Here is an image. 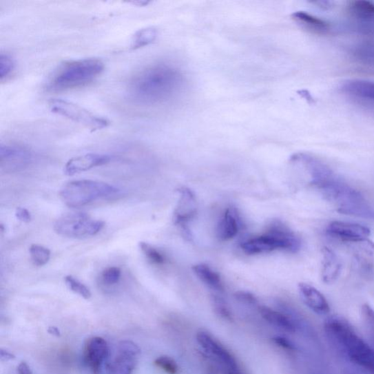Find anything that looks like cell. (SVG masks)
Segmentation results:
<instances>
[{"instance_id": "26", "label": "cell", "mask_w": 374, "mask_h": 374, "mask_svg": "<svg viewBox=\"0 0 374 374\" xmlns=\"http://www.w3.org/2000/svg\"><path fill=\"white\" fill-rule=\"evenodd\" d=\"M158 37V31L153 28H148L138 31L132 39V47L134 50L147 46L152 43Z\"/></svg>"}, {"instance_id": "21", "label": "cell", "mask_w": 374, "mask_h": 374, "mask_svg": "<svg viewBox=\"0 0 374 374\" xmlns=\"http://www.w3.org/2000/svg\"><path fill=\"white\" fill-rule=\"evenodd\" d=\"M322 278L324 283L334 282L342 270V264L339 258L328 247L322 249Z\"/></svg>"}, {"instance_id": "19", "label": "cell", "mask_w": 374, "mask_h": 374, "mask_svg": "<svg viewBox=\"0 0 374 374\" xmlns=\"http://www.w3.org/2000/svg\"><path fill=\"white\" fill-rule=\"evenodd\" d=\"M240 229V217L234 207L228 208L216 228V236L221 240H229L233 238Z\"/></svg>"}, {"instance_id": "32", "label": "cell", "mask_w": 374, "mask_h": 374, "mask_svg": "<svg viewBox=\"0 0 374 374\" xmlns=\"http://www.w3.org/2000/svg\"><path fill=\"white\" fill-rule=\"evenodd\" d=\"M15 63L14 59L9 55L2 54L0 55V79L3 81L9 77L14 71Z\"/></svg>"}, {"instance_id": "16", "label": "cell", "mask_w": 374, "mask_h": 374, "mask_svg": "<svg viewBox=\"0 0 374 374\" xmlns=\"http://www.w3.org/2000/svg\"><path fill=\"white\" fill-rule=\"evenodd\" d=\"M179 198L174 211V220L176 225H185L197 214L198 203L193 191L187 187L178 190Z\"/></svg>"}, {"instance_id": "6", "label": "cell", "mask_w": 374, "mask_h": 374, "mask_svg": "<svg viewBox=\"0 0 374 374\" xmlns=\"http://www.w3.org/2000/svg\"><path fill=\"white\" fill-rule=\"evenodd\" d=\"M119 189L93 180H79L66 184L60 190L59 196L67 207L80 208L98 199L117 194Z\"/></svg>"}, {"instance_id": "5", "label": "cell", "mask_w": 374, "mask_h": 374, "mask_svg": "<svg viewBox=\"0 0 374 374\" xmlns=\"http://www.w3.org/2000/svg\"><path fill=\"white\" fill-rule=\"evenodd\" d=\"M104 68V63L98 59L70 62L56 72L48 87L54 91H63L86 85L98 78Z\"/></svg>"}, {"instance_id": "28", "label": "cell", "mask_w": 374, "mask_h": 374, "mask_svg": "<svg viewBox=\"0 0 374 374\" xmlns=\"http://www.w3.org/2000/svg\"><path fill=\"white\" fill-rule=\"evenodd\" d=\"M139 247L144 256H146L152 263L158 265H162L166 262L165 257L162 254V253L151 245L147 242H140Z\"/></svg>"}, {"instance_id": "18", "label": "cell", "mask_w": 374, "mask_h": 374, "mask_svg": "<svg viewBox=\"0 0 374 374\" xmlns=\"http://www.w3.org/2000/svg\"><path fill=\"white\" fill-rule=\"evenodd\" d=\"M342 91L352 98L374 103V81L349 80L342 84Z\"/></svg>"}, {"instance_id": "40", "label": "cell", "mask_w": 374, "mask_h": 374, "mask_svg": "<svg viewBox=\"0 0 374 374\" xmlns=\"http://www.w3.org/2000/svg\"><path fill=\"white\" fill-rule=\"evenodd\" d=\"M48 333L54 336L59 337L61 335V333H60L59 330L56 327H50V329H48Z\"/></svg>"}, {"instance_id": "9", "label": "cell", "mask_w": 374, "mask_h": 374, "mask_svg": "<svg viewBox=\"0 0 374 374\" xmlns=\"http://www.w3.org/2000/svg\"><path fill=\"white\" fill-rule=\"evenodd\" d=\"M196 340L204 353L218 364L221 368L226 371H240L234 357L209 333L204 331L198 332Z\"/></svg>"}, {"instance_id": "39", "label": "cell", "mask_w": 374, "mask_h": 374, "mask_svg": "<svg viewBox=\"0 0 374 374\" xmlns=\"http://www.w3.org/2000/svg\"><path fill=\"white\" fill-rule=\"evenodd\" d=\"M0 357H1L3 361H9L11 360H14L16 357L14 355L1 349V351H0Z\"/></svg>"}, {"instance_id": "27", "label": "cell", "mask_w": 374, "mask_h": 374, "mask_svg": "<svg viewBox=\"0 0 374 374\" xmlns=\"http://www.w3.org/2000/svg\"><path fill=\"white\" fill-rule=\"evenodd\" d=\"M30 253L32 261L37 267H43L51 258V251L41 245H32Z\"/></svg>"}, {"instance_id": "2", "label": "cell", "mask_w": 374, "mask_h": 374, "mask_svg": "<svg viewBox=\"0 0 374 374\" xmlns=\"http://www.w3.org/2000/svg\"><path fill=\"white\" fill-rule=\"evenodd\" d=\"M324 331L340 351L357 366L374 374V349L344 318L333 316L324 322Z\"/></svg>"}, {"instance_id": "29", "label": "cell", "mask_w": 374, "mask_h": 374, "mask_svg": "<svg viewBox=\"0 0 374 374\" xmlns=\"http://www.w3.org/2000/svg\"><path fill=\"white\" fill-rule=\"evenodd\" d=\"M65 282L71 291L79 295L84 299H90L92 297V293L90 289L79 281L75 277L67 276L65 278Z\"/></svg>"}, {"instance_id": "1", "label": "cell", "mask_w": 374, "mask_h": 374, "mask_svg": "<svg viewBox=\"0 0 374 374\" xmlns=\"http://www.w3.org/2000/svg\"><path fill=\"white\" fill-rule=\"evenodd\" d=\"M185 85V78L176 67L158 63L137 72L129 83V96L141 105H154L172 100Z\"/></svg>"}, {"instance_id": "35", "label": "cell", "mask_w": 374, "mask_h": 374, "mask_svg": "<svg viewBox=\"0 0 374 374\" xmlns=\"http://www.w3.org/2000/svg\"><path fill=\"white\" fill-rule=\"evenodd\" d=\"M237 300L246 304L257 305L258 304V298L255 295L249 292L239 291L235 294Z\"/></svg>"}, {"instance_id": "37", "label": "cell", "mask_w": 374, "mask_h": 374, "mask_svg": "<svg viewBox=\"0 0 374 374\" xmlns=\"http://www.w3.org/2000/svg\"><path fill=\"white\" fill-rule=\"evenodd\" d=\"M16 216L17 218L22 222L28 223L32 220L30 212L28 209L21 207L17 209Z\"/></svg>"}, {"instance_id": "8", "label": "cell", "mask_w": 374, "mask_h": 374, "mask_svg": "<svg viewBox=\"0 0 374 374\" xmlns=\"http://www.w3.org/2000/svg\"><path fill=\"white\" fill-rule=\"evenodd\" d=\"M50 107L53 113L65 117L92 131L103 129L110 124L107 119L67 101L52 99L50 102Z\"/></svg>"}, {"instance_id": "25", "label": "cell", "mask_w": 374, "mask_h": 374, "mask_svg": "<svg viewBox=\"0 0 374 374\" xmlns=\"http://www.w3.org/2000/svg\"><path fill=\"white\" fill-rule=\"evenodd\" d=\"M351 53L358 63L374 66V41L356 44L351 48Z\"/></svg>"}, {"instance_id": "38", "label": "cell", "mask_w": 374, "mask_h": 374, "mask_svg": "<svg viewBox=\"0 0 374 374\" xmlns=\"http://www.w3.org/2000/svg\"><path fill=\"white\" fill-rule=\"evenodd\" d=\"M18 374H34L30 367L25 363L22 362L17 367Z\"/></svg>"}, {"instance_id": "13", "label": "cell", "mask_w": 374, "mask_h": 374, "mask_svg": "<svg viewBox=\"0 0 374 374\" xmlns=\"http://www.w3.org/2000/svg\"><path fill=\"white\" fill-rule=\"evenodd\" d=\"M327 234L347 243L368 238L371 230L368 227L355 223L335 221L329 224Z\"/></svg>"}, {"instance_id": "41", "label": "cell", "mask_w": 374, "mask_h": 374, "mask_svg": "<svg viewBox=\"0 0 374 374\" xmlns=\"http://www.w3.org/2000/svg\"><path fill=\"white\" fill-rule=\"evenodd\" d=\"M331 3L327 1H320L315 3V4L319 5V6L322 8H329V7H331Z\"/></svg>"}, {"instance_id": "17", "label": "cell", "mask_w": 374, "mask_h": 374, "mask_svg": "<svg viewBox=\"0 0 374 374\" xmlns=\"http://www.w3.org/2000/svg\"><path fill=\"white\" fill-rule=\"evenodd\" d=\"M298 291L303 302L320 315H328L331 308L328 300L318 289L307 283H300Z\"/></svg>"}, {"instance_id": "30", "label": "cell", "mask_w": 374, "mask_h": 374, "mask_svg": "<svg viewBox=\"0 0 374 374\" xmlns=\"http://www.w3.org/2000/svg\"><path fill=\"white\" fill-rule=\"evenodd\" d=\"M212 302L214 311L217 315L227 321H232L233 318L230 309H229L225 300L217 295H214Z\"/></svg>"}, {"instance_id": "7", "label": "cell", "mask_w": 374, "mask_h": 374, "mask_svg": "<svg viewBox=\"0 0 374 374\" xmlns=\"http://www.w3.org/2000/svg\"><path fill=\"white\" fill-rule=\"evenodd\" d=\"M104 227V222L94 220L86 213H70L59 217L54 229L59 236L83 239L96 236Z\"/></svg>"}, {"instance_id": "33", "label": "cell", "mask_w": 374, "mask_h": 374, "mask_svg": "<svg viewBox=\"0 0 374 374\" xmlns=\"http://www.w3.org/2000/svg\"><path fill=\"white\" fill-rule=\"evenodd\" d=\"M121 276H122V271L119 268H107L102 273V281L106 285H114L118 283Z\"/></svg>"}, {"instance_id": "10", "label": "cell", "mask_w": 374, "mask_h": 374, "mask_svg": "<svg viewBox=\"0 0 374 374\" xmlns=\"http://www.w3.org/2000/svg\"><path fill=\"white\" fill-rule=\"evenodd\" d=\"M34 159L32 152L17 144L0 145V165L7 172H14L28 167Z\"/></svg>"}, {"instance_id": "23", "label": "cell", "mask_w": 374, "mask_h": 374, "mask_svg": "<svg viewBox=\"0 0 374 374\" xmlns=\"http://www.w3.org/2000/svg\"><path fill=\"white\" fill-rule=\"evenodd\" d=\"M293 19L300 27L317 34H326L331 31L330 23L304 11H298Z\"/></svg>"}, {"instance_id": "24", "label": "cell", "mask_w": 374, "mask_h": 374, "mask_svg": "<svg viewBox=\"0 0 374 374\" xmlns=\"http://www.w3.org/2000/svg\"><path fill=\"white\" fill-rule=\"evenodd\" d=\"M192 271L201 282L214 291H224V285L220 274L214 271L208 264H197L192 267Z\"/></svg>"}, {"instance_id": "31", "label": "cell", "mask_w": 374, "mask_h": 374, "mask_svg": "<svg viewBox=\"0 0 374 374\" xmlns=\"http://www.w3.org/2000/svg\"><path fill=\"white\" fill-rule=\"evenodd\" d=\"M154 364L167 374H177L178 366L174 359L168 356H160L154 361Z\"/></svg>"}, {"instance_id": "4", "label": "cell", "mask_w": 374, "mask_h": 374, "mask_svg": "<svg viewBox=\"0 0 374 374\" xmlns=\"http://www.w3.org/2000/svg\"><path fill=\"white\" fill-rule=\"evenodd\" d=\"M249 256L261 255L276 250L298 252L301 247L300 238L280 221H273L267 233L249 238L240 245Z\"/></svg>"}, {"instance_id": "11", "label": "cell", "mask_w": 374, "mask_h": 374, "mask_svg": "<svg viewBox=\"0 0 374 374\" xmlns=\"http://www.w3.org/2000/svg\"><path fill=\"white\" fill-rule=\"evenodd\" d=\"M141 349L130 341L121 342L110 368V374H132L137 364Z\"/></svg>"}, {"instance_id": "12", "label": "cell", "mask_w": 374, "mask_h": 374, "mask_svg": "<svg viewBox=\"0 0 374 374\" xmlns=\"http://www.w3.org/2000/svg\"><path fill=\"white\" fill-rule=\"evenodd\" d=\"M110 349L106 341L99 336L89 339L83 349V360L92 374H100Z\"/></svg>"}, {"instance_id": "36", "label": "cell", "mask_w": 374, "mask_h": 374, "mask_svg": "<svg viewBox=\"0 0 374 374\" xmlns=\"http://www.w3.org/2000/svg\"><path fill=\"white\" fill-rule=\"evenodd\" d=\"M272 341L276 345L287 351H295L296 349L295 345L291 340L283 336H275Z\"/></svg>"}, {"instance_id": "20", "label": "cell", "mask_w": 374, "mask_h": 374, "mask_svg": "<svg viewBox=\"0 0 374 374\" xmlns=\"http://www.w3.org/2000/svg\"><path fill=\"white\" fill-rule=\"evenodd\" d=\"M353 256L358 267L366 271L374 269V243L368 238L351 243Z\"/></svg>"}, {"instance_id": "22", "label": "cell", "mask_w": 374, "mask_h": 374, "mask_svg": "<svg viewBox=\"0 0 374 374\" xmlns=\"http://www.w3.org/2000/svg\"><path fill=\"white\" fill-rule=\"evenodd\" d=\"M259 311L262 318L273 326L288 333L296 331L297 325L295 320L286 313L277 311L268 307H260Z\"/></svg>"}, {"instance_id": "15", "label": "cell", "mask_w": 374, "mask_h": 374, "mask_svg": "<svg viewBox=\"0 0 374 374\" xmlns=\"http://www.w3.org/2000/svg\"><path fill=\"white\" fill-rule=\"evenodd\" d=\"M114 156L107 154H87L70 159L65 165L64 173L71 176L90 169L111 163Z\"/></svg>"}, {"instance_id": "3", "label": "cell", "mask_w": 374, "mask_h": 374, "mask_svg": "<svg viewBox=\"0 0 374 374\" xmlns=\"http://www.w3.org/2000/svg\"><path fill=\"white\" fill-rule=\"evenodd\" d=\"M318 189L337 212L374 220V209L364 196L336 176Z\"/></svg>"}, {"instance_id": "34", "label": "cell", "mask_w": 374, "mask_h": 374, "mask_svg": "<svg viewBox=\"0 0 374 374\" xmlns=\"http://www.w3.org/2000/svg\"><path fill=\"white\" fill-rule=\"evenodd\" d=\"M362 317L374 340V309L368 304L362 306Z\"/></svg>"}, {"instance_id": "14", "label": "cell", "mask_w": 374, "mask_h": 374, "mask_svg": "<svg viewBox=\"0 0 374 374\" xmlns=\"http://www.w3.org/2000/svg\"><path fill=\"white\" fill-rule=\"evenodd\" d=\"M349 16L361 32L374 34V3L357 0L348 5Z\"/></svg>"}]
</instances>
